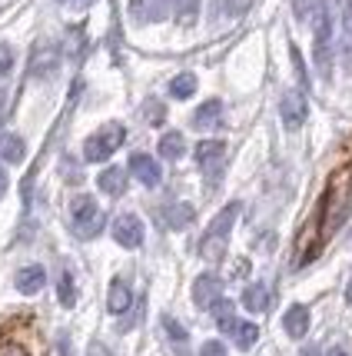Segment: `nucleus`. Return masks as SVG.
I'll list each match as a JSON object with an SVG mask.
<instances>
[{
    "label": "nucleus",
    "mask_w": 352,
    "mask_h": 356,
    "mask_svg": "<svg viewBox=\"0 0 352 356\" xmlns=\"http://www.w3.org/2000/svg\"><path fill=\"white\" fill-rule=\"evenodd\" d=\"M312 33H316V44H312V57H316V70L322 80L333 77V10H329V0H319V7L309 17Z\"/></svg>",
    "instance_id": "f257e3e1"
},
{
    "label": "nucleus",
    "mask_w": 352,
    "mask_h": 356,
    "mask_svg": "<svg viewBox=\"0 0 352 356\" xmlns=\"http://www.w3.org/2000/svg\"><path fill=\"white\" fill-rule=\"evenodd\" d=\"M236 217H240V203L223 207L213 217V223L206 227L203 240H199V257L203 260H223V253L230 247V230H233V223H236Z\"/></svg>",
    "instance_id": "f03ea898"
},
{
    "label": "nucleus",
    "mask_w": 352,
    "mask_h": 356,
    "mask_svg": "<svg viewBox=\"0 0 352 356\" xmlns=\"http://www.w3.org/2000/svg\"><path fill=\"white\" fill-rule=\"evenodd\" d=\"M70 223H74V233H77L80 240H93L97 233L103 230V210H100V203L87 197V193H80L70 200Z\"/></svg>",
    "instance_id": "7ed1b4c3"
},
{
    "label": "nucleus",
    "mask_w": 352,
    "mask_h": 356,
    "mask_svg": "<svg viewBox=\"0 0 352 356\" xmlns=\"http://www.w3.org/2000/svg\"><path fill=\"white\" fill-rule=\"evenodd\" d=\"M126 140V130L123 124H103L97 134L83 140V160H90V163H103L110 156L120 150V143Z\"/></svg>",
    "instance_id": "20e7f679"
},
{
    "label": "nucleus",
    "mask_w": 352,
    "mask_h": 356,
    "mask_svg": "<svg viewBox=\"0 0 352 356\" xmlns=\"http://www.w3.org/2000/svg\"><path fill=\"white\" fill-rule=\"evenodd\" d=\"M279 117H283V127H286V130H299L309 117L306 97L299 90H286L279 97Z\"/></svg>",
    "instance_id": "39448f33"
},
{
    "label": "nucleus",
    "mask_w": 352,
    "mask_h": 356,
    "mask_svg": "<svg viewBox=\"0 0 352 356\" xmlns=\"http://www.w3.org/2000/svg\"><path fill=\"white\" fill-rule=\"evenodd\" d=\"M113 240L126 250H137L143 243V220L137 213H120L113 220Z\"/></svg>",
    "instance_id": "423d86ee"
},
{
    "label": "nucleus",
    "mask_w": 352,
    "mask_h": 356,
    "mask_svg": "<svg viewBox=\"0 0 352 356\" xmlns=\"http://www.w3.org/2000/svg\"><path fill=\"white\" fill-rule=\"evenodd\" d=\"M57 67H60V50H57V44L40 40L31 54V74L33 77H50V74H57Z\"/></svg>",
    "instance_id": "0eeeda50"
},
{
    "label": "nucleus",
    "mask_w": 352,
    "mask_h": 356,
    "mask_svg": "<svg viewBox=\"0 0 352 356\" xmlns=\"http://www.w3.org/2000/svg\"><path fill=\"white\" fill-rule=\"evenodd\" d=\"M196 163L203 173L216 177V173L223 170V163H226V143L223 140H203L196 147Z\"/></svg>",
    "instance_id": "6e6552de"
},
{
    "label": "nucleus",
    "mask_w": 352,
    "mask_h": 356,
    "mask_svg": "<svg viewBox=\"0 0 352 356\" xmlns=\"http://www.w3.org/2000/svg\"><path fill=\"white\" fill-rule=\"evenodd\" d=\"M169 17L167 0H130V20L133 24H156Z\"/></svg>",
    "instance_id": "1a4fd4ad"
},
{
    "label": "nucleus",
    "mask_w": 352,
    "mask_h": 356,
    "mask_svg": "<svg viewBox=\"0 0 352 356\" xmlns=\"http://www.w3.org/2000/svg\"><path fill=\"white\" fill-rule=\"evenodd\" d=\"M130 173H133L143 186H160V180H163V170H160V163H156L150 154L130 156Z\"/></svg>",
    "instance_id": "9d476101"
},
{
    "label": "nucleus",
    "mask_w": 352,
    "mask_h": 356,
    "mask_svg": "<svg viewBox=\"0 0 352 356\" xmlns=\"http://www.w3.org/2000/svg\"><path fill=\"white\" fill-rule=\"evenodd\" d=\"M219 296H223V283H219L216 273L196 277V283H193V303H196V307H210V303L219 300Z\"/></svg>",
    "instance_id": "9b49d317"
},
{
    "label": "nucleus",
    "mask_w": 352,
    "mask_h": 356,
    "mask_svg": "<svg viewBox=\"0 0 352 356\" xmlns=\"http://www.w3.org/2000/svg\"><path fill=\"white\" fill-rule=\"evenodd\" d=\"M283 326H286V333H290L292 340H303L309 333V307L303 303H292L286 316H283Z\"/></svg>",
    "instance_id": "f8f14e48"
},
{
    "label": "nucleus",
    "mask_w": 352,
    "mask_h": 356,
    "mask_svg": "<svg viewBox=\"0 0 352 356\" xmlns=\"http://www.w3.org/2000/svg\"><path fill=\"white\" fill-rule=\"evenodd\" d=\"M219 124H223V100H206L193 113V127L196 130H216Z\"/></svg>",
    "instance_id": "ddd939ff"
},
{
    "label": "nucleus",
    "mask_w": 352,
    "mask_h": 356,
    "mask_svg": "<svg viewBox=\"0 0 352 356\" xmlns=\"http://www.w3.org/2000/svg\"><path fill=\"white\" fill-rule=\"evenodd\" d=\"M47 283V273H44V266H37V264H31V266H24L20 273H17V290L24 296H33V293H40V286Z\"/></svg>",
    "instance_id": "4468645a"
},
{
    "label": "nucleus",
    "mask_w": 352,
    "mask_h": 356,
    "mask_svg": "<svg viewBox=\"0 0 352 356\" xmlns=\"http://www.w3.org/2000/svg\"><path fill=\"white\" fill-rule=\"evenodd\" d=\"M130 303H133V290H130V286H126V280H113V283H110V296H107V310L110 313H117V316H120V313H126L130 310Z\"/></svg>",
    "instance_id": "2eb2a0df"
},
{
    "label": "nucleus",
    "mask_w": 352,
    "mask_h": 356,
    "mask_svg": "<svg viewBox=\"0 0 352 356\" xmlns=\"http://www.w3.org/2000/svg\"><path fill=\"white\" fill-rule=\"evenodd\" d=\"M97 186H100L107 197H120L123 190H126V173H123V167H107V170L97 177Z\"/></svg>",
    "instance_id": "dca6fc26"
},
{
    "label": "nucleus",
    "mask_w": 352,
    "mask_h": 356,
    "mask_svg": "<svg viewBox=\"0 0 352 356\" xmlns=\"http://www.w3.org/2000/svg\"><path fill=\"white\" fill-rule=\"evenodd\" d=\"M193 217H196V210L190 203H169V207H163V220H167V227H173V230L190 227Z\"/></svg>",
    "instance_id": "f3484780"
},
{
    "label": "nucleus",
    "mask_w": 352,
    "mask_h": 356,
    "mask_svg": "<svg viewBox=\"0 0 352 356\" xmlns=\"http://www.w3.org/2000/svg\"><path fill=\"white\" fill-rule=\"evenodd\" d=\"M0 156H3L7 163H24V156H27L24 137H17V134H0Z\"/></svg>",
    "instance_id": "a211bd4d"
},
{
    "label": "nucleus",
    "mask_w": 352,
    "mask_h": 356,
    "mask_svg": "<svg viewBox=\"0 0 352 356\" xmlns=\"http://www.w3.org/2000/svg\"><path fill=\"white\" fill-rule=\"evenodd\" d=\"M243 307L249 313H266V310H269V290H266L262 283H256V286H246Z\"/></svg>",
    "instance_id": "6ab92c4d"
},
{
    "label": "nucleus",
    "mask_w": 352,
    "mask_h": 356,
    "mask_svg": "<svg viewBox=\"0 0 352 356\" xmlns=\"http://www.w3.org/2000/svg\"><path fill=\"white\" fill-rule=\"evenodd\" d=\"M230 337L236 340L240 350H253V343L260 340V330H256V323H243V320H236V323L230 326Z\"/></svg>",
    "instance_id": "aec40b11"
},
{
    "label": "nucleus",
    "mask_w": 352,
    "mask_h": 356,
    "mask_svg": "<svg viewBox=\"0 0 352 356\" xmlns=\"http://www.w3.org/2000/svg\"><path fill=\"white\" fill-rule=\"evenodd\" d=\"M160 154L167 156V160H180V156L186 154V140H183V134H176V130L163 134V137H160Z\"/></svg>",
    "instance_id": "412c9836"
},
{
    "label": "nucleus",
    "mask_w": 352,
    "mask_h": 356,
    "mask_svg": "<svg viewBox=\"0 0 352 356\" xmlns=\"http://www.w3.org/2000/svg\"><path fill=\"white\" fill-rule=\"evenodd\" d=\"M193 93H196V74H176V77L169 80V97L190 100Z\"/></svg>",
    "instance_id": "4be33fe9"
},
{
    "label": "nucleus",
    "mask_w": 352,
    "mask_h": 356,
    "mask_svg": "<svg viewBox=\"0 0 352 356\" xmlns=\"http://www.w3.org/2000/svg\"><path fill=\"white\" fill-rule=\"evenodd\" d=\"M342 57H346V67L352 70V0L342 3Z\"/></svg>",
    "instance_id": "5701e85b"
},
{
    "label": "nucleus",
    "mask_w": 352,
    "mask_h": 356,
    "mask_svg": "<svg viewBox=\"0 0 352 356\" xmlns=\"http://www.w3.org/2000/svg\"><path fill=\"white\" fill-rule=\"evenodd\" d=\"M57 296H60L63 307H74V303H77V286H74V273H70V270H60V280H57Z\"/></svg>",
    "instance_id": "b1692460"
},
{
    "label": "nucleus",
    "mask_w": 352,
    "mask_h": 356,
    "mask_svg": "<svg viewBox=\"0 0 352 356\" xmlns=\"http://www.w3.org/2000/svg\"><path fill=\"white\" fill-rule=\"evenodd\" d=\"M163 330H167V337H169V343L176 346V350H183L186 353V340H190V333H186L183 326L176 323L173 316H163Z\"/></svg>",
    "instance_id": "393cba45"
},
{
    "label": "nucleus",
    "mask_w": 352,
    "mask_h": 356,
    "mask_svg": "<svg viewBox=\"0 0 352 356\" xmlns=\"http://www.w3.org/2000/svg\"><path fill=\"white\" fill-rule=\"evenodd\" d=\"M167 3H169V14H176L183 24H190L199 10V0H167Z\"/></svg>",
    "instance_id": "a878e982"
},
{
    "label": "nucleus",
    "mask_w": 352,
    "mask_h": 356,
    "mask_svg": "<svg viewBox=\"0 0 352 356\" xmlns=\"http://www.w3.org/2000/svg\"><path fill=\"white\" fill-rule=\"evenodd\" d=\"M14 70V50L7 44H0V77H7Z\"/></svg>",
    "instance_id": "bb28decb"
},
{
    "label": "nucleus",
    "mask_w": 352,
    "mask_h": 356,
    "mask_svg": "<svg viewBox=\"0 0 352 356\" xmlns=\"http://www.w3.org/2000/svg\"><path fill=\"white\" fill-rule=\"evenodd\" d=\"M246 3H249V0H219V10H223V14H230V17H236V14H243L246 10Z\"/></svg>",
    "instance_id": "cd10ccee"
},
{
    "label": "nucleus",
    "mask_w": 352,
    "mask_h": 356,
    "mask_svg": "<svg viewBox=\"0 0 352 356\" xmlns=\"http://www.w3.org/2000/svg\"><path fill=\"white\" fill-rule=\"evenodd\" d=\"M316 7H319V0H296V17H299V20H309Z\"/></svg>",
    "instance_id": "c85d7f7f"
},
{
    "label": "nucleus",
    "mask_w": 352,
    "mask_h": 356,
    "mask_svg": "<svg viewBox=\"0 0 352 356\" xmlns=\"http://www.w3.org/2000/svg\"><path fill=\"white\" fill-rule=\"evenodd\" d=\"M199 356H226V346H223V340H206Z\"/></svg>",
    "instance_id": "c756f323"
},
{
    "label": "nucleus",
    "mask_w": 352,
    "mask_h": 356,
    "mask_svg": "<svg viewBox=\"0 0 352 356\" xmlns=\"http://www.w3.org/2000/svg\"><path fill=\"white\" fill-rule=\"evenodd\" d=\"M146 120L150 124H163V104H146Z\"/></svg>",
    "instance_id": "7c9ffc66"
},
{
    "label": "nucleus",
    "mask_w": 352,
    "mask_h": 356,
    "mask_svg": "<svg viewBox=\"0 0 352 356\" xmlns=\"http://www.w3.org/2000/svg\"><path fill=\"white\" fill-rule=\"evenodd\" d=\"M0 356H27V353H24V346H17V343H0Z\"/></svg>",
    "instance_id": "2f4dec72"
},
{
    "label": "nucleus",
    "mask_w": 352,
    "mask_h": 356,
    "mask_svg": "<svg viewBox=\"0 0 352 356\" xmlns=\"http://www.w3.org/2000/svg\"><path fill=\"white\" fill-rule=\"evenodd\" d=\"M63 7H74V10H83V7H90V0H57Z\"/></svg>",
    "instance_id": "473e14b6"
},
{
    "label": "nucleus",
    "mask_w": 352,
    "mask_h": 356,
    "mask_svg": "<svg viewBox=\"0 0 352 356\" xmlns=\"http://www.w3.org/2000/svg\"><path fill=\"white\" fill-rule=\"evenodd\" d=\"M7 186H10V177H7V170L0 167V200H3V193H7Z\"/></svg>",
    "instance_id": "72a5a7b5"
},
{
    "label": "nucleus",
    "mask_w": 352,
    "mask_h": 356,
    "mask_svg": "<svg viewBox=\"0 0 352 356\" xmlns=\"http://www.w3.org/2000/svg\"><path fill=\"white\" fill-rule=\"evenodd\" d=\"M303 356H319V350H316V346H309V350H303Z\"/></svg>",
    "instance_id": "f704fd0d"
},
{
    "label": "nucleus",
    "mask_w": 352,
    "mask_h": 356,
    "mask_svg": "<svg viewBox=\"0 0 352 356\" xmlns=\"http://www.w3.org/2000/svg\"><path fill=\"white\" fill-rule=\"evenodd\" d=\"M3 104H7V93L0 90V110H3Z\"/></svg>",
    "instance_id": "c9c22d12"
},
{
    "label": "nucleus",
    "mask_w": 352,
    "mask_h": 356,
    "mask_svg": "<svg viewBox=\"0 0 352 356\" xmlns=\"http://www.w3.org/2000/svg\"><path fill=\"white\" fill-rule=\"evenodd\" d=\"M329 356H346V350H333V353H329Z\"/></svg>",
    "instance_id": "e433bc0d"
},
{
    "label": "nucleus",
    "mask_w": 352,
    "mask_h": 356,
    "mask_svg": "<svg viewBox=\"0 0 352 356\" xmlns=\"http://www.w3.org/2000/svg\"><path fill=\"white\" fill-rule=\"evenodd\" d=\"M346 300H349V303H352V286H349V293H346Z\"/></svg>",
    "instance_id": "4c0bfd02"
}]
</instances>
